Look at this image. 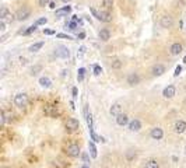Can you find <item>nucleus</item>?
Masks as SVG:
<instances>
[{"mask_svg": "<svg viewBox=\"0 0 186 168\" xmlns=\"http://www.w3.org/2000/svg\"><path fill=\"white\" fill-rule=\"evenodd\" d=\"M42 46H44V42H37V44H34V45L29 46V52H38Z\"/></svg>", "mask_w": 186, "mask_h": 168, "instance_id": "25", "label": "nucleus"}, {"mask_svg": "<svg viewBox=\"0 0 186 168\" xmlns=\"http://www.w3.org/2000/svg\"><path fill=\"white\" fill-rule=\"evenodd\" d=\"M144 168H160V164H158L157 160H148L146 163Z\"/></svg>", "mask_w": 186, "mask_h": 168, "instance_id": "22", "label": "nucleus"}, {"mask_svg": "<svg viewBox=\"0 0 186 168\" xmlns=\"http://www.w3.org/2000/svg\"><path fill=\"white\" fill-rule=\"evenodd\" d=\"M4 122H6V113H4V111H0V125H4Z\"/></svg>", "mask_w": 186, "mask_h": 168, "instance_id": "32", "label": "nucleus"}, {"mask_svg": "<svg viewBox=\"0 0 186 168\" xmlns=\"http://www.w3.org/2000/svg\"><path fill=\"white\" fill-rule=\"evenodd\" d=\"M173 130H175V133H183L186 130V122L182 121V119H178V121L175 122V125H173Z\"/></svg>", "mask_w": 186, "mask_h": 168, "instance_id": "7", "label": "nucleus"}, {"mask_svg": "<svg viewBox=\"0 0 186 168\" xmlns=\"http://www.w3.org/2000/svg\"><path fill=\"white\" fill-rule=\"evenodd\" d=\"M165 73V66L161 65V63H157L151 67V74L152 76H163Z\"/></svg>", "mask_w": 186, "mask_h": 168, "instance_id": "5", "label": "nucleus"}, {"mask_svg": "<svg viewBox=\"0 0 186 168\" xmlns=\"http://www.w3.org/2000/svg\"><path fill=\"white\" fill-rule=\"evenodd\" d=\"M27 63V59H24V58H21V65H25Z\"/></svg>", "mask_w": 186, "mask_h": 168, "instance_id": "46", "label": "nucleus"}, {"mask_svg": "<svg viewBox=\"0 0 186 168\" xmlns=\"http://www.w3.org/2000/svg\"><path fill=\"white\" fill-rule=\"evenodd\" d=\"M41 70H42V66L41 65H35V66H32V67L29 69V74H31V76H37Z\"/></svg>", "mask_w": 186, "mask_h": 168, "instance_id": "21", "label": "nucleus"}, {"mask_svg": "<svg viewBox=\"0 0 186 168\" xmlns=\"http://www.w3.org/2000/svg\"><path fill=\"white\" fill-rule=\"evenodd\" d=\"M85 38V32H80L79 34V39H84Z\"/></svg>", "mask_w": 186, "mask_h": 168, "instance_id": "42", "label": "nucleus"}, {"mask_svg": "<svg viewBox=\"0 0 186 168\" xmlns=\"http://www.w3.org/2000/svg\"><path fill=\"white\" fill-rule=\"evenodd\" d=\"M29 14H31L29 8H27V7L20 8V10L17 11V14H16V20H18V21H24V20H27V18H28V17H29Z\"/></svg>", "mask_w": 186, "mask_h": 168, "instance_id": "3", "label": "nucleus"}, {"mask_svg": "<svg viewBox=\"0 0 186 168\" xmlns=\"http://www.w3.org/2000/svg\"><path fill=\"white\" fill-rule=\"evenodd\" d=\"M98 37H100V39H101V41H104V42L109 41V38H111V32H109V29L102 28V29L100 31V34H98Z\"/></svg>", "mask_w": 186, "mask_h": 168, "instance_id": "17", "label": "nucleus"}, {"mask_svg": "<svg viewBox=\"0 0 186 168\" xmlns=\"http://www.w3.org/2000/svg\"><path fill=\"white\" fill-rule=\"evenodd\" d=\"M44 34H46V35H53V34H55V31H52V29H44Z\"/></svg>", "mask_w": 186, "mask_h": 168, "instance_id": "39", "label": "nucleus"}, {"mask_svg": "<svg viewBox=\"0 0 186 168\" xmlns=\"http://www.w3.org/2000/svg\"><path fill=\"white\" fill-rule=\"evenodd\" d=\"M109 112H111V115H113V116L121 115V113H122V105H121V104H118V102L113 104L112 107H111Z\"/></svg>", "mask_w": 186, "mask_h": 168, "instance_id": "15", "label": "nucleus"}, {"mask_svg": "<svg viewBox=\"0 0 186 168\" xmlns=\"http://www.w3.org/2000/svg\"><path fill=\"white\" fill-rule=\"evenodd\" d=\"M58 38H65V39H71L69 35H66V34H58Z\"/></svg>", "mask_w": 186, "mask_h": 168, "instance_id": "38", "label": "nucleus"}, {"mask_svg": "<svg viewBox=\"0 0 186 168\" xmlns=\"http://www.w3.org/2000/svg\"><path fill=\"white\" fill-rule=\"evenodd\" d=\"M116 123H118L119 126H125L129 123V118L126 113H121V115L116 116Z\"/></svg>", "mask_w": 186, "mask_h": 168, "instance_id": "16", "label": "nucleus"}, {"mask_svg": "<svg viewBox=\"0 0 186 168\" xmlns=\"http://www.w3.org/2000/svg\"><path fill=\"white\" fill-rule=\"evenodd\" d=\"M150 136H151L154 140H161L164 137V130L161 128H154V129H151Z\"/></svg>", "mask_w": 186, "mask_h": 168, "instance_id": "8", "label": "nucleus"}, {"mask_svg": "<svg viewBox=\"0 0 186 168\" xmlns=\"http://www.w3.org/2000/svg\"><path fill=\"white\" fill-rule=\"evenodd\" d=\"M84 74H85V69L84 67L79 69V74H77V80H79V81H83L84 80Z\"/></svg>", "mask_w": 186, "mask_h": 168, "instance_id": "29", "label": "nucleus"}, {"mask_svg": "<svg viewBox=\"0 0 186 168\" xmlns=\"http://www.w3.org/2000/svg\"><path fill=\"white\" fill-rule=\"evenodd\" d=\"M55 55L58 56V58H62V59H67L69 56H70V52H69V49L66 46H58L55 50Z\"/></svg>", "mask_w": 186, "mask_h": 168, "instance_id": "4", "label": "nucleus"}, {"mask_svg": "<svg viewBox=\"0 0 186 168\" xmlns=\"http://www.w3.org/2000/svg\"><path fill=\"white\" fill-rule=\"evenodd\" d=\"M49 7H50V8H55V7H56V3H55V2H50V3H49Z\"/></svg>", "mask_w": 186, "mask_h": 168, "instance_id": "44", "label": "nucleus"}, {"mask_svg": "<svg viewBox=\"0 0 186 168\" xmlns=\"http://www.w3.org/2000/svg\"><path fill=\"white\" fill-rule=\"evenodd\" d=\"M70 11H71L70 6H65V7L58 8V10H56V17H63V16H66V14H69Z\"/></svg>", "mask_w": 186, "mask_h": 168, "instance_id": "19", "label": "nucleus"}, {"mask_svg": "<svg viewBox=\"0 0 186 168\" xmlns=\"http://www.w3.org/2000/svg\"><path fill=\"white\" fill-rule=\"evenodd\" d=\"M50 0H39V6L41 7H45V6H49Z\"/></svg>", "mask_w": 186, "mask_h": 168, "instance_id": "37", "label": "nucleus"}, {"mask_svg": "<svg viewBox=\"0 0 186 168\" xmlns=\"http://www.w3.org/2000/svg\"><path fill=\"white\" fill-rule=\"evenodd\" d=\"M140 83V76L137 73H130L127 76V84L130 86H137Z\"/></svg>", "mask_w": 186, "mask_h": 168, "instance_id": "12", "label": "nucleus"}, {"mask_svg": "<svg viewBox=\"0 0 186 168\" xmlns=\"http://www.w3.org/2000/svg\"><path fill=\"white\" fill-rule=\"evenodd\" d=\"M63 3H69V2H71V0H62Z\"/></svg>", "mask_w": 186, "mask_h": 168, "instance_id": "47", "label": "nucleus"}, {"mask_svg": "<svg viewBox=\"0 0 186 168\" xmlns=\"http://www.w3.org/2000/svg\"><path fill=\"white\" fill-rule=\"evenodd\" d=\"M84 52H85V46H81L80 48V55H83Z\"/></svg>", "mask_w": 186, "mask_h": 168, "instance_id": "45", "label": "nucleus"}, {"mask_svg": "<svg viewBox=\"0 0 186 168\" xmlns=\"http://www.w3.org/2000/svg\"><path fill=\"white\" fill-rule=\"evenodd\" d=\"M100 21H102V23H111L112 21V14L108 10L100 11Z\"/></svg>", "mask_w": 186, "mask_h": 168, "instance_id": "14", "label": "nucleus"}, {"mask_svg": "<svg viewBox=\"0 0 186 168\" xmlns=\"http://www.w3.org/2000/svg\"><path fill=\"white\" fill-rule=\"evenodd\" d=\"M81 168H90V167H88V165H87V164H84V165H83Z\"/></svg>", "mask_w": 186, "mask_h": 168, "instance_id": "48", "label": "nucleus"}, {"mask_svg": "<svg viewBox=\"0 0 186 168\" xmlns=\"http://www.w3.org/2000/svg\"><path fill=\"white\" fill-rule=\"evenodd\" d=\"M169 52H171V55H173V56H176V55H179V53L182 52V45L181 44H173L172 46L169 48Z\"/></svg>", "mask_w": 186, "mask_h": 168, "instance_id": "18", "label": "nucleus"}, {"mask_svg": "<svg viewBox=\"0 0 186 168\" xmlns=\"http://www.w3.org/2000/svg\"><path fill=\"white\" fill-rule=\"evenodd\" d=\"M37 27H38V25H35V24H34V25H31V27H28V29H25L23 34H24V35H29L31 32H34L35 29H37Z\"/></svg>", "mask_w": 186, "mask_h": 168, "instance_id": "30", "label": "nucleus"}, {"mask_svg": "<svg viewBox=\"0 0 186 168\" xmlns=\"http://www.w3.org/2000/svg\"><path fill=\"white\" fill-rule=\"evenodd\" d=\"M39 84L42 87H45V88H49L50 86H52V81H50L49 77H41L39 79Z\"/></svg>", "mask_w": 186, "mask_h": 168, "instance_id": "20", "label": "nucleus"}, {"mask_svg": "<svg viewBox=\"0 0 186 168\" xmlns=\"http://www.w3.org/2000/svg\"><path fill=\"white\" fill-rule=\"evenodd\" d=\"M181 71H182V66H176V69H175V73H173V76H175V77H178L179 74H181Z\"/></svg>", "mask_w": 186, "mask_h": 168, "instance_id": "36", "label": "nucleus"}, {"mask_svg": "<svg viewBox=\"0 0 186 168\" xmlns=\"http://www.w3.org/2000/svg\"><path fill=\"white\" fill-rule=\"evenodd\" d=\"M79 121L77 119H74V118H70V119H67V122H66V129H69V130H77L79 129Z\"/></svg>", "mask_w": 186, "mask_h": 168, "instance_id": "9", "label": "nucleus"}, {"mask_svg": "<svg viewBox=\"0 0 186 168\" xmlns=\"http://www.w3.org/2000/svg\"><path fill=\"white\" fill-rule=\"evenodd\" d=\"M183 63H186V56H185V58H183Z\"/></svg>", "mask_w": 186, "mask_h": 168, "instance_id": "49", "label": "nucleus"}, {"mask_svg": "<svg viewBox=\"0 0 186 168\" xmlns=\"http://www.w3.org/2000/svg\"><path fill=\"white\" fill-rule=\"evenodd\" d=\"M77 24H79V23H76V21H70V23H67L69 29H71V31H73V29H76L77 28Z\"/></svg>", "mask_w": 186, "mask_h": 168, "instance_id": "33", "label": "nucleus"}, {"mask_svg": "<svg viewBox=\"0 0 186 168\" xmlns=\"http://www.w3.org/2000/svg\"><path fill=\"white\" fill-rule=\"evenodd\" d=\"M160 24H161V27L163 28H171V27L173 25V18L171 16H163L161 17V20H160Z\"/></svg>", "mask_w": 186, "mask_h": 168, "instance_id": "6", "label": "nucleus"}, {"mask_svg": "<svg viewBox=\"0 0 186 168\" xmlns=\"http://www.w3.org/2000/svg\"><path fill=\"white\" fill-rule=\"evenodd\" d=\"M4 29H6V27H4V21H3V20H0V31H4Z\"/></svg>", "mask_w": 186, "mask_h": 168, "instance_id": "40", "label": "nucleus"}, {"mask_svg": "<svg viewBox=\"0 0 186 168\" xmlns=\"http://www.w3.org/2000/svg\"><path fill=\"white\" fill-rule=\"evenodd\" d=\"M83 160H84V163H88V154H87V153H83Z\"/></svg>", "mask_w": 186, "mask_h": 168, "instance_id": "41", "label": "nucleus"}, {"mask_svg": "<svg viewBox=\"0 0 186 168\" xmlns=\"http://www.w3.org/2000/svg\"><path fill=\"white\" fill-rule=\"evenodd\" d=\"M44 112H45V115L52 116V118H56V116L59 115V112H58V109H56V107H52V105H48V107H45Z\"/></svg>", "mask_w": 186, "mask_h": 168, "instance_id": "10", "label": "nucleus"}, {"mask_svg": "<svg viewBox=\"0 0 186 168\" xmlns=\"http://www.w3.org/2000/svg\"><path fill=\"white\" fill-rule=\"evenodd\" d=\"M102 73V67L98 65H94V74H97V76H100V74Z\"/></svg>", "mask_w": 186, "mask_h": 168, "instance_id": "31", "label": "nucleus"}, {"mask_svg": "<svg viewBox=\"0 0 186 168\" xmlns=\"http://www.w3.org/2000/svg\"><path fill=\"white\" fill-rule=\"evenodd\" d=\"M46 21H48V18H46V17H42V18L37 20V23H35V25H42V24H46Z\"/></svg>", "mask_w": 186, "mask_h": 168, "instance_id": "35", "label": "nucleus"}, {"mask_svg": "<svg viewBox=\"0 0 186 168\" xmlns=\"http://www.w3.org/2000/svg\"><path fill=\"white\" fill-rule=\"evenodd\" d=\"M7 14H8L7 7H6V6H3L2 10H0V20H4L6 17H7Z\"/></svg>", "mask_w": 186, "mask_h": 168, "instance_id": "27", "label": "nucleus"}, {"mask_svg": "<svg viewBox=\"0 0 186 168\" xmlns=\"http://www.w3.org/2000/svg\"><path fill=\"white\" fill-rule=\"evenodd\" d=\"M2 168H7V167H2Z\"/></svg>", "mask_w": 186, "mask_h": 168, "instance_id": "50", "label": "nucleus"}, {"mask_svg": "<svg viewBox=\"0 0 186 168\" xmlns=\"http://www.w3.org/2000/svg\"><path fill=\"white\" fill-rule=\"evenodd\" d=\"M112 6H113V0H104V2H102V7L105 8V10H108V11L112 8Z\"/></svg>", "mask_w": 186, "mask_h": 168, "instance_id": "26", "label": "nucleus"}, {"mask_svg": "<svg viewBox=\"0 0 186 168\" xmlns=\"http://www.w3.org/2000/svg\"><path fill=\"white\" fill-rule=\"evenodd\" d=\"M66 153H67V155H70V157H79V154H80V146L76 144V143H73V144H70V146L67 147Z\"/></svg>", "mask_w": 186, "mask_h": 168, "instance_id": "2", "label": "nucleus"}, {"mask_svg": "<svg viewBox=\"0 0 186 168\" xmlns=\"http://www.w3.org/2000/svg\"><path fill=\"white\" fill-rule=\"evenodd\" d=\"M71 92H73V98H76V97H77V88H76V87L71 90Z\"/></svg>", "mask_w": 186, "mask_h": 168, "instance_id": "43", "label": "nucleus"}, {"mask_svg": "<svg viewBox=\"0 0 186 168\" xmlns=\"http://www.w3.org/2000/svg\"><path fill=\"white\" fill-rule=\"evenodd\" d=\"M163 95L165 98H172L173 95H175V86H172V84L167 86L165 88H164V91H163Z\"/></svg>", "mask_w": 186, "mask_h": 168, "instance_id": "11", "label": "nucleus"}, {"mask_svg": "<svg viewBox=\"0 0 186 168\" xmlns=\"http://www.w3.org/2000/svg\"><path fill=\"white\" fill-rule=\"evenodd\" d=\"M14 104H16V107H18V108L25 107V105L28 104V95H27L25 92L17 94L16 97H14Z\"/></svg>", "mask_w": 186, "mask_h": 168, "instance_id": "1", "label": "nucleus"}, {"mask_svg": "<svg viewBox=\"0 0 186 168\" xmlns=\"http://www.w3.org/2000/svg\"><path fill=\"white\" fill-rule=\"evenodd\" d=\"M90 11L92 13V16H94L95 18H97V20H100V11H97L94 7H90Z\"/></svg>", "mask_w": 186, "mask_h": 168, "instance_id": "34", "label": "nucleus"}, {"mask_svg": "<svg viewBox=\"0 0 186 168\" xmlns=\"http://www.w3.org/2000/svg\"><path fill=\"white\" fill-rule=\"evenodd\" d=\"M88 149H90V153H91V157L92 158H97V147H95L94 142H90L88 143Z\"/></svg>", "mask_w": 186, "mask_h": 168, "instance_id": "23", "label": "nucleus"}, {"mask_svg": "<svg viewBox=\"0 0 186 168\" xmlns=\"http://www.w3.org/2000/svg\"><path fill=\"white\" fill-rule=\"evenodd\" d=\"M122 65H123V63H122L121 60H119V59H115V60H113L112 63H111L112 69H121V67H122Z\"/></svg>", "mask_w": 186, "mask_h": 168, "instance_id": "28", "label": "nucleus"}, {"mask_svg": "<svg viewBox=\"0 0 186 168\" xmlns=\"http://www.w3.org/2000/svg\"><path fill=\"white\" fill-rule=\"evenodd\" d=\"M142 129V123L139 119H133L132 122H129V130L130 132H139Z\"/></svg>", "mask_w": 186, "mask_h": 168, "instance_id": "13", "label": "nucleus"}, {"mask_svg": "<svg viewBox=\"0 0 186 168\" xmlns=\"http://www.w3.org/2000/svg\"><path fill=\"white\" fill-rule=\"evenodd\" d=\"M134 158H136V151H134V150H127V151H126V160L130 163Z\"/></svg>", "mask_w": 186, "mask_h": 168, "instance_id": "24", "label": "nucleus"}]
</instances>
